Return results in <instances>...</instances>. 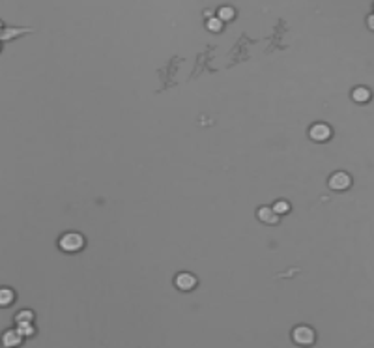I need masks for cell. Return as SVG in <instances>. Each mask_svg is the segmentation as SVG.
Returning a JSON list of instances; mask_svg holds the SVG:
<instances>
[{
  "instance_id": "6da1fadb",
  "label": "cell",
  "mask_w": 374,
  "mask_h": 348,
  "mask_svg": "<svg viewBox=\"0 0 374 348\" xmlns=\"http://www.w3.org/2000/svg\"><path fill=\"white\" fill-rule=\"evenodd\" d=\"M58 245L64 253H79L85 247V236L79 232H66L58 240Z\"/></svg>"
},
{
  "instance_id": "7a4b0ae2",
  "label": "cell",
  "mask_w": 374,
  "mask_h": 348,
  "mask_svg": "<svg viewBox=\"0 0 374 348\" xmlns=\"http://www.w3.org/2000/svg\"><path fill=\"white\" fill-rule=\"evenodd\" d=\"M292 341L298 347H311L316 341V333H314L313 328H309V326H296L292 330Z\"/></svg>"
},
{
  "instance_id": "3957f363",
  "label": "cell",
  "mask_w": 374,
  "mask_h": 348,
  "mask_svg": "<svg viewBox=\"0 0 374 348\" xmlns=\"http://www.w3.org/2000/svg\"><path fill=\"white\" fill-rule=\"evenodd\" d=\"M352 185V178L346 172H335L331 178H329V187L333 191H346Z\"/></svg>"
},
{
  "instance_id": "277c9868",
  "label": "cell",
  "mask_w": 374,
  "mask_h": 348,
  "mask_svg": "<svg viewBox=\"0 0 374 348\" xmlns=\"http://www.w3.org/2000/svg\"><path fill=\"white\" fill-rule=\"evenodd\" d=\"M0 343H2L4 348H17L23 345V337H21V333L17 330H8V331L2 333Z\"/></svg>"
},
{
  "instance_id": "5b68a950",
  "label": "cell",
  "mask_w": 374,
  "mask_h": 348,
  "mask_svg": "<svg viewBox=\"0 0 374 348\" xmlns=\"http://www.w3.org/2000/svg\"><path fill=\"white\" fill-rule=\"evenodd\" d=\"M309 135H311V139L314 143H326L327 139L331 137V128L327 124H314Z\"/></svg>"
},
{
  "instance_id": "8992f818",
  "label": "cell",
  "mask_w": 374,
  "mask_h": 348,
  "mask_svg": "<svg viewBox=\"0 0 374 348\" xmlns=\"http://www.w3.org/2000/svg\"><path fill=\"white\" fill-rule=\"evenodd\" d=\"M176 287L180 288L181 292H189V290H193L195 287H196V277L193 275V274H178L176 275Z\"/></svg>"
},
{
  "instance_id": "52a82bcc",
  "label": "cell",
  "mask_w": 374,
  "mask_h": 348,
  "mask_svg": "<svg viewBox=\"0 0 374 348\" xmlns=\"http://www.w3.org/2000/svg\"><path fill=\"white\" fill-rule=\"evenodd\" d=\"M256 216H258V219H260L262 223H266V225H277L279 223V216L269 206H262V208L256 212Z\"/></svg>"
},
{
  "instance_id": "ba28073f",
  "label": "cell",
  "mask_w": 374,
  "mask_h": 348,
  "mask_svg": "<svg viewBox=\"0 0 374 348\" xmlns=\"http://www.w3.org/2000/svg\"><path fill=\"white\" fill-rule=\"evenodd\" d=\"M352 99L357 101V103H367L371 99V90L365 88V86H357L352 90Z\"/></svg>"
},
{
  "instance_id": "9c48e42d",
  "label": "cell",
  "mask_w": 374,
  "mask_h": 348,
  "mask_svg": "<svg viewBox=\"0 0 374 348\" xmlns=\"http://www.w3.org/2000/svg\"><path fill=\"white\" fill-rule=\"evenodd\" d=\"M13 301H15V292L12 288H0V307H10Z\"/></svg>"
},
{
  "instance_id": "30bf717a",
  "label": "cell",
  "mask_w": 374,
  "mask_h": 348,
  "mask_svg": "<svg viewBox=\"0 0 374 348\" xmlns=\"http://www.w3.org/2000/svg\"><path fill=\"white\" fill-rule=\"evenodd\" d=\"M34 322V312L32 311H19L17 314H15V324L19 326V324H32Z\"/></svg>"
},
{
  "instance_id": "8fae6325",
  "label": "cell",
  "mask_w": 374,
  "mask_h": 348,
  "mask_svg": "<svg viewBox=\"0 0 374 348\" xmlns=\"http://www.w3.org/2000/svg\"><path fill=\"white\" fill-rule=\"evenodd\" d=\"M17 331L21 333V337H32L34 333H36L34 324H19L17 326Z\"/></svg>"
},
{
  "instance_id": "7c38bea8",
  "label": "cell",
  "mask_w": 374,
  "mask_h": 348,
  "mask_svg": "<svg viewBox=\"0 0 374 348\" xmlns=\"http://www.w3.org/2000/svg\"><path fill=\"white\" fill-rule=\"evenodd\" d=\"M271 210H273L277 216H283V214H286V212L290 210V204L286 202V201H277V202H275V206H273Z\"/></svg>"
},
{
  "instance_id": "4fadbf2b",
  "label": "cell",
  "mask_w": 374,
  "mask_h": 348,
  "mask_svg": "<svg viewBox=\"0 0 374 348\" xmlns=\"http://www.w3.org/2000/svg\"><path fill=\"white\" fill-rule=\"evenodd\" d=\"M232 17H234V10H232V8H221V10H219L217 19L221 23H223V21H230Z\"/></svg>"
},
{
  "instance_id": "5bb4252c",
  "label": "cell",
  "mask_w": 374,
  "mask_h": 348,
  "mask_svg": "<svg viewBox=\"0 0 374 348\" xmlns=\"http://www.w3.org/2000/svg\"><path fill=\"white\" fill-rule=\"evenodd\" d=\"M223 28V23L219 21L217 17H210L208 19V30H212V32H219Z\"/></svg>"
},
{
  "instance_id": "9a60e30c",
  "label": "cell",
  "mask_w": 374,
  "mask_h": 348,
  "mask_svg": "<svg viewBox=\"0 0 374 348\" xmlns=\"http://www.w3.org/2000/svg\"><path fill=\"white\" fill-rule=\"evenodd\" d=\"M24 30H21V28H15V30H6L4 34H0V37L2 39H12V37H15L17 34H23Z\"/></svg>"
},
{
  "instance_id": "2e32d148",
  "label": "cell",
  "mask_w": 374,
  "mask_h": 348,
  "mask_svg": "<svg viewBox=\"0 0 374 348\" xmlns=\"http://www.w3.org/2000/svg\"><path fill=\"white\" fill-rule=\"evenodd\" d=\"M0 32H2V23H0Z\"/></svg>"
}]
</instances>
